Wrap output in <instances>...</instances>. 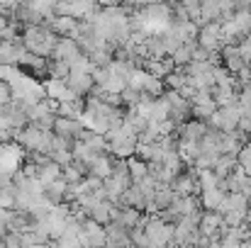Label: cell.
Listing matches in <instances>:
<instances>
[{
  "label": "cell",
  "mask_w": 251,
  "mask_h": 248,
  "mask_svg": "<svg viewBox=\"0 0 251 248\" xmlns=\"http://www.w3.org/2000/svg\"><path fill=\"white\" fill-rule=\"evenodd\" d=\"M2 246L5 248H22V236H20V234H5V236H2Z\"/></svg>",
  "instance_id": "cell-2"
},
{
  "label": "cell",
  "mask_w": 251,
  "mask_h": 248,
  "mask_svg": "<svg viewBox=\"0 0 251 248\" xmlns=\"http://www.w3.org/2000/svg\"><path fill=\"white\" fill-rule=\"evenodd\" d=\"M5 234H7V229H5V226H2V224H0V239H2V236H5Z\"/></svg>",
  "instance_id": "cell-3"
},
{
  "label": "cell",
  "mask_w": 251,
  "mask_h": 248,
  "mask_svg": "<svg viewBox=\"0 0 251 248\" xmlns=\"http://www.w3.org/2000/svg\"><path fill=\"white\" fill-rule=\"evenodd\" d=\"M54 136H61V139H71V141H78L81 134H83V124L78 119H69V117H59L56 114V122H54Z\"/></svg>",
  "instance_id": "cell-1"
}]
</instances>
